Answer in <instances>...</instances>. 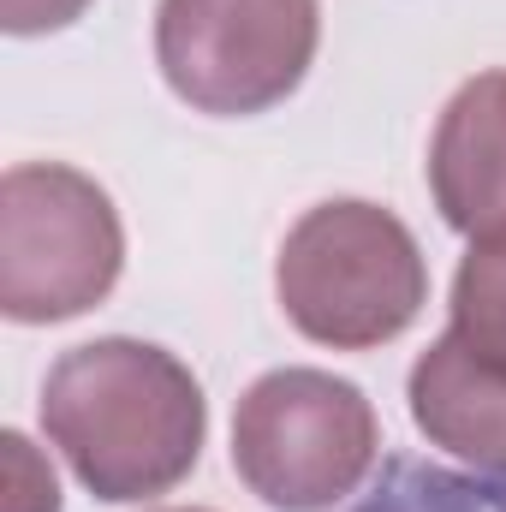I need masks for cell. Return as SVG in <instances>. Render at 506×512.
Masks as SVG:
<instances>
[{
	"label": "cell",
	"instance_id": "obj_1",
	"mask_svg": "<svg viewBox=\"0 0 506 512\" xmlns=\"http://www.w3.org/2000/svg\"><path fill=\"white\" fill-rule=\"evenodd\" d=\"M42 429L96 501L131 507L197 471L209 399L191 364L167 346L102 334L54 358L42 382Z\"/></svg>",
	"mask_w": 506,
	"mask_h": 512
},
{
	"label": "cell",
	"instance_id": "obj_2",
	"mask_svg": "<svg viewBox=\"0 0 506 512\" xmlns=\"http://www.w3.org/2000/svg\"><path fill=\"white\" fill-rule=\"evenodd\" d=\"M286 322L328 352L393 346L429 304L417 233L370 197H328L292 221L274 256Z\"/></svg>",
	"mask_w": 506,
	"mask_h": 512
},
{
	"label": "cell",
	"instance_id": "obj_3",
	"mask_svg": "<svg viewBox=\"0 0 506 512\" xmlns=\"http://www.w3.org/2000/svg\"><path fill=\"white\" fill-rule=\"evenodd\" d=\"M376 453L381 423L370 393L334 370H268L233 411V471L274 512H328L352 501L376 471Z\"/></svg>",
	"mask_w": 506,
	"mask_h": 512
},
{
	"label": "cell",
	"instance_id": "obj_4",
	"mask_svg": "<svg viewBox=\"0 0 506 512\" xmlns=\"http://www.w3.org/2000/svg\"><path fill=\"white\" fill-rule=\"evenodd\" d=\"M126 274L114 197L66 161H18L0 179V310L48 328L96 310Z\"/></svg>",
	"mask_w": 506,
	"mask_h": 512
},
{
	"label": "cell",
	"instance_id": "obj_5",
	"mask_svg": "<svg viewBox=\"0 0 506 512\" xmlns=\"http://www.w3.org/2000/svg\"><path fill=\"white\" fill-rule=\"evenodd\" d=\"M322 0H161L155 66L167 90L209 120L280 108L316 66Z\"/></svg>",
	"mask_w": 506,
	"mask_h": 512
},
{
	"label": "cell",
	"instance_id": "obj_6",
	"mask_svg": "<svg viewBox=\"0 0 506 512\" xmlns=\"http://www.w3.org/2000/svg\"><path fill=\"white\" fill-rule=\"evenodd\" d=\"M429 191L453 233H506V66L453 90L429 137Z\"/></svg>",
	"mask_w": 506,
	"mask_h": 512
},
{
	"label": "cell",
	"instance_id": "obj_7",
	"mask_svg": "<svg viewBox=\"0 0 506 512\" xmlns=\"http://www.w3.org/2000/svg\"><path fill=\"white\" fill-rule=\"evenodd\" d=\"M411 423L429 447L506 477V370L465 352L453 334L429 340V352L405 376Z\"/></svg>",
	"mask_w": 506,
	"mask_h": 512
},
{
	"label": "cell",
	"instance_id": "obj_8",
	"mask_svg": "<svg viewBox=\"0 0 506 512\" xmlns=\"http://www.w3.org/2000/svg\"><path fill=\"white\" fill-rule=\"evenodd\" d=\"M346 512H506V477L447 471V465L393 453L370 483V495H358Z\"/></svg>",
	"mask_w": 506,
	"mask_h": 512
},
{
	"label": "cell",
	"instance_id": "obj_9",
	"mask_svg": "<svg viewBox=\"0 0 506 512\" xmlns=\"http://www.w3.org/2000/svg\"><path fill=\"white\" fill-rule=\"evenodd\" d=\"M453 322L447 334L477 352L483 364H501L506 370V233L489 239H471V251L453 274Z\"/></svg>",
	"mask_w": 506,
	"mask_h": 512
},
{
	"label": "cell",
	"instance_id": "obj_10",
	"mask_svg": "<svg viewBox=\"0 0 506 512\" xmlns=\"http://www.w3.org/2000/svg\"><path fill=\"white\" fill-rule=\"evenodd\" d=\"M0 447H6V512H60V483L48 465H36L30 441L6 429Z\"/></svg>",
	"mask_w": 506,
	"mask_h": 512
},
{
	"label": "cell",
	"instance_id": "obj_11",
	"mask_svg": "<svg viewBox=\"0 0 506 512\" xmlns=\"http://www.w3.org/2000/svg\"><path fill=\"white\" fill-rule=\"evenodd\" d=\"M84 12H90V0H0L6 36H54L66 24H78Z\"/></svg>",
	"mask_w": 506,
	"mask_h": 512
},
{
	"label": "cell",
	"instance_id": "obj_12",
	"mask_svg": "<svg viewBox=\"0 0 506 512\" xmlns=\"http://www.w3.org/2000/svg\"><path fill=\"white\" fill-rule=\"evenodd\" d=\"M161 512H209V507H161Z\"/></svg>",
	"mask_w": 506,
	"mask_h": 512
}]
</instances>
